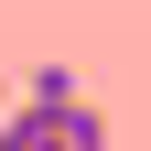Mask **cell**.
Listing matches in <instances>:
<instances>
[{
  "label": "cell",
  "instance_id": "obj_1",
  "mask_svg": "<svg viewBox=\"0 0 151 151\" xmlns=\"http://www.w3.org/2000/svg\"><path fill=\"white\" fill-rule=\"evenodd\" d=\"M0 151H108V119L86 97L76 108H11L0 119Z\"/></svg>",
  "mask_w": 151,
  "mask_h": 151
},
{
  "label": "cell",
  "instance_id": "obj_2",
  "mask_svg": "<svg viewBox=\"0 0 151 151\" xmlns=\"http://www.w3.org/2000/svg\"><path fill=\"white\" fill-rule=\"evenodd\" d=\"M22 108H76V65H32L22 76Z\"/></svg>",
  "mask_w": 151,
  "mask_h": 151
}]
</instances>
